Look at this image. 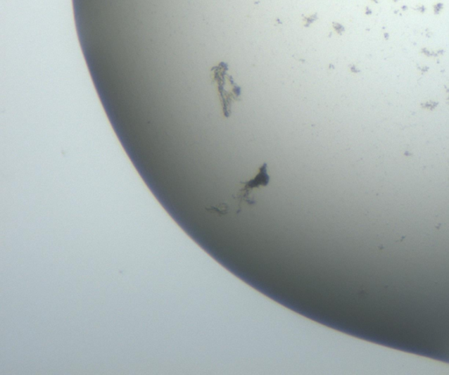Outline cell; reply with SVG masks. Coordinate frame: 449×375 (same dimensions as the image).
Wrapping results in <instances>:
<instances>
[{
  "instance_id": "7a4b0ae2",
  "label": "cell",
  "mask_w": 449,
  "mask_h": 375,
  "mask_svg": "<svg viewBox=\"0 0 449 375\" xmlns=\"http://www.w3.org/2000/svg\"><path fill=\"white\" fill-rule=\"evenodd\" d=\"M208 210L209 212L218 213L219 215H224L229 210V207H228L227 203H220L218 205L210 207Z\"/></svg>"
},
{
  "instance_id": "6da1fadb",
  "label": "cell",
  "mask_w": 449,
  "mask_h": 375,
  "mask_svg": "<svg viewBox=\"0 0 449 375\" xmlns=\"http://www.w3.org/2000/svg\"><path fill=\"white\" fill-rule=\"evenodd\" d=\"M270 182V177L268 174V165L266 163H263L261 167H259L258 174L253 178V179L247 182H241V184L244 185L240 191H239L236 196L234 198L238 199L239 208H240L241 203L244 202L248 203V205H254L255 203V198H252V191L255 189L259 187L268 186Z\"/></svg>"
}]
</instances>
